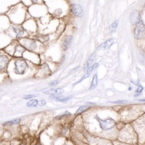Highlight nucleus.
<instances>
[{
	"instance_id": "nucleus-1",
	"label": "nucleus",
	"mask_w": 145,
	"mask_h": 145,
	"mask_svg": "<svg viewBox=\"0 0 145 145\" xmlns=\"http://www.w3.org/2000/svg\"><path fill=\"white\" fill-rule=\"evenodd\" d=\"M30 69L28 60L23 58H12L8 65L7 73L10 81L22 79Z\"/></svg>"
},
{
	"instance_id": "nucleus-2",
	"label": "nucleus",
	"mask_w": 145,
	"mask_h": 145,
	"mask_svg": "<svg viewBox=\"0 0 145 145\" xmlns=\"http://www.w3.org/2000/svg\"><path fill=\"white\" fill-rule=\"evenodd\" d=\"M5 14L12 24L22 25L26 20L31 18L28 11V7L19 2L12 6Z\"/></svg>"
},
{
	"instance_id": "nucleus-3",
	"label": "nucleus",
	"mask_w": 145,
	"mask_h": 145,
	"mask_svg": "<svg viewBox=\"0 0 145 145\" xmlns=\"http://www.w3.org/2000/svg\"><path fill=\"white\" fill-rule=\"evenodd\" d=\"M3 50L12 58H23L25 48L20 43L18 40H14Z\"/></svg>"
},
{
	"instance_id": "nucleus-4",
	"label": "nucleus",
	"mask_w": 145,
	"mask_h": 145,
	"mask_svg": "<svg viewBox=\"0 0 145 145\" xmlns=\"http://www.w3.org/2000/svg\"><path fill=\"white\" fill-rule=\"evenodd\" d=\"M5 32L12 40H19L22 38L29 36L22 25L11 24L10 27Z\"/></svg>"
},
{
	"instance_id": "nucleus-5",
	"label": "nucleus",
	"mask_w": 145,
	"mask_h": 145,
	"mask_svg": "<svg viewBox=\"0 0 145 145\" xmlns=\"http://www.w3.org/2000/svg\"><path fill=\"white\" fill-rule=\"evenodd\" d=\"M122 131V142L127 144H138L137 133L131 124H127L121 129Z\"/></svg>"
},
{
	"instance_id": "nucleus-6",
	"label": "nucleus",
	"mask_w": 145,
	"mask_h": 145,
	"mask_svg": "<svg viewBox=\"0 0 145 145\" xmlns=\"http://www.w3.org/2000/svg\"><path fill=\"white\" fill-rule=\"evenodd\" d=\"M18 41L29 52L34 53L37 49V42L35 38H31L29 36H28Z\"/></svg>"
},
{
	"instance_id": "nucleus-7",
	"label": "nucleus",
	"mask_w": 145,
	"mask_h": 145,
	"mask_svg": "<svg viewBox=\"0 0 145 145\" xmlns=\"http://www.w3.org/2000/svg\"><path fill=\"white\" fill-rule=\"evenodd\" d=\"M12 58L3 49L0 50V72H7L8 65Z\"/></svg>"
},
{
	"instance_id": "nucleus-8",
	"label": "nucleus",
	"mask_w": 145,
	"mask_h": 145,
	"mask_svg": "<svg viewBox=\"0 0 145 145\" xmlns=\"http://www.w3.org/2000/svg\"><path fill=\"white\" fill-rule=\"evenodd\" d=\"M96 118L99 121L101 128L105 131H107L112 129L117 125L116 121L112 118H108L105 120H102L99 118V116H97Z\"/></svg>"
},
{
	"instance_id": "nucleus-9",
	"label": "nucleus",
	"mask_w": 145,
	"mask_h": 145,
	"mask_svg": "<svg viewBox=\"0 0 145 145\" xmlns=\"http://www.w3.org/2000/svg\"><path fill=\"white\" fill-rule=\"evenodd\" d=\"M20 0H0V14H5L9 8Z\"/></svg>"
},
{
	"instance_id": "nucleus-10",
	"label": "nucleus",
	"mask_w": 145,
	"mask_h": 145,
	"mask_svg": "<svg viewBox=\"0 0 145 145\" xmlns=\"http://www.w3.org/2000/svg\"><path fill=\"white\" fill-rule=\"evenodd\" d=\"M37 23L35 20L34 18H31L26 20L22 24V25L24 29L29 34L33 33L36 29L37 26Z\"/></svg>"
},
{
	"instance_id": "nucleus-11",
	"label": "nucleus",
	"mask_w": 145,
	"mask_h": 145,
	"mask_svg": "<svg viewBox=\"0 0 145 145\" xmlns=\"http://www.w3.org/2000/svg\"><path fill=\"white\" fill-rule=\"evenodd\" d=\"M11 24L6 14H0V32H5L10 27Z\"/></svg>"
},
{
	"instance_id": "nucleus-12",
	"label": "nucleus",
	"mask_w": 145,
	"mask_h": 145,
	"mask_svg": "<svg viewBox=\"0 0 145 145\" xmlns=\"http://www.w3.org/2000/svg\"><path fill=\"white\" fill-rule=\"evenodd\" d=\"M145 33V27L144 24L140 22L136 25L135 29L134 36L137 40H140L144 37Z\"/></svg>"
},
{
	"instance_id": "nucleus-13",
	"label": "nucleus",
	"mask_w": 145,
	"mask_h": 145,
	"mask_svg": "<svg viewBox=\"0 0 145 145\" xmlns=\"http://www.w3.org/2000/svg\"><path fill=\"white\" fill-rule=\"evenodd\" d=\"M70 10L74 16L78 18H82L83 16V10L82 7L76 3L71 5Z\"/></svg>"
},
{
	"instance_id": "nucleus-14",
	"label": "nucleus",
	"mask_w": 145,
	"mask_h": 145,
	"mask_svg": "<svg viewBox=\"0 0 145 145\" xmlns=\"http://www.w3.org/2000/svg\"><path fill=\"white\" fill-rule=\"evenodd\" d=\"M12 40L5 32H0V50L4 49Z\"/></svg>"
},
{
	"instance_id": "nucleus-15",
	"label": "nucleus",
	"mask_w": 145,
	"mask_h": 145,
	"mask_svg": "<svg viewBox=\"0 0 145 145\" xmlns=\"http://www.w3.org/2000/svg\"><path fill=\"white\" fill-rule=\"evenodd\" d=\"M140 14L139 12L137 10L134 11L131 13L129 16V20L130 22L133 25H137L140 22Z\"/></svg>"
},
{
	"instance_id": "nucleus-16",
	"label": "nucleus",
	"mask_w": 145,
	"mask_h": 145,
	"mask_svg": "<svg viewBox=\"0 0 145 145\" xmlns=\"http://www.w3.org/2000/svg\"><path fill=\"white\" fill-rule=\"evenodd\" d=\"M96 57V54L95 52H94L88 58L87 61H86V63H85V65H84V71H87L93 65V63L94 62L95 60Z\"/></svg>"
},
{
	"instance_id": "nucleus-17",
	"label": "nucleus",
	"mask_w": 145,
	"mask_h": 145,
	"mask_svg": "<svg viewBox=\"0 0 145 145\" xmlns=\"http://www.w3.org/2000/svg\"><path fill=\"white\" fill-rule=\"evenodd\" d=\"M114 42V40L113 38L108 39L104 43H102L98 48L99 50H106L110 48Z\"/></svg>"
},
{
	"instance_id": "nucleus-18",
	"label": "nucleus",
	"mask_w": 145,
	"mask_h": 145,
	"mask_svg": "<svg viewBox=\"0 0 145 145\" xmlns=\"http://www.w3.org/2000/svg\"><path fill=\"white\" fill-rule=\"evenodd\" d=\"M64 90L62 88H52L43 92L44 94L49 95H57L63 93Z\"/></svg>"
},
{
	"instance_id": "nucleus-19",
	"label": "nucleus",
	"mask_w": 145,
	"mask_h": 145,
	"mask_svg": "<svg viewBox=\"0 0 145 145\" xmlns=\"http://www.w3.org/2000/svg\"><path fill=\"white\" fill-rule=\"evenodd\" d=\"M73 37L71 36L67 35L64 38L63 43V48L64 51H66L72 43Z\"/></svg>"
},
{
	"instance_id": "nucleus-20",
	"label": "nucleus",
	"mask_w": 145,
	"mask_h": 145,
	"mask_svg": "<svg viewBox=\"0 0 145 145\" xmlns=\"http://www.w3.org/2000/svg\"><path fill=\"white\" fill-rule=\"evenodd\" d=\"M20 2L29 7L33 4H40V0H20Z\"/></svg>"
},
{
	"instance_id": "nucleus-21",
	"label": "nucleus",
	"mask_w": 145,
	"mask_h": 145,
	"mask_svg": "<svg viewBox=\"0 0 145 145\" xmlns=\"http://www.w3.org/2000/svg\"><path fill=\"white\" fill-rule=\"evenodd\" d=\"M52 96L53 99H55L58 101H61V102H65L68 101L72 97V95H69L66 97H65L64 96H62V95H56V96Z\"/></svg>"
},
{
	"instance_id": "nucleus-22",
	"label": "nucleus",
	"mask_w": 145,
	"mask_h": 145,
	"mask_svg": "<svg viewBox=\"0 0 145 145\" xmlns=\"http://www.w3.org/2000/svg\"><path fill=\"white\" fill-rule=\"evenodd\" d=\"M21 118H17V119H14V120H11V121H8L5 122L3 123V126H12L13 125H16L18 124L21 121Z\"/></svg>"
},
{
	"instance_id": "nucleus-23",
	"label": "nucleus",
	"mask_w": 145,
	"mask_h": 145,
	"mask_svg": "<svg viewBox=\"0 0 145 145\" xmlns=\"http://www.w3.org/2000/svg\"><path fill=\"white\" fill-rule=\"evenodd\" d=\"M8 81H10L7 72H0V84L4 83Z\"/></svg>"
},
{
	"instance_id": "nucleus-24",
	"label": "nucleus",
	"mask_w": 145,
	"mask_h": 145,
	"mask_svg": "<svg viewBox=\"0 0 145 145\" xmlns=\"http://www.w3.org/2000/svg\"><path fill=\"white\" fill-rule=\"evenodd\" d=\"M38 104V101L36 99H32L30 100L26 103V106L28 107L32 108V107H35L37 106Z\"/></svg>"
},
{
	"instance_id": "nucleus-25",
	"label": "nucleus",
	"mask_w": 145,
	"mask_h": 145,
	"mask_svg": "<svg viewBox=\"0 0 145 145\" xmlns=\"http://www.w3.org/2000/svg\"><path fill=\"white\" fill-rule=\"evenodd\" d=\"M35 39L41 42H45L48 41L49 40V37L47 35L36 36Z\"/></svg>"
},
{
	"instance_id": "nucleus-26",
	"label": "nucleus",
	"mask_w": 145,
	"mask_h": 145,
	"mask_svg": "<svg viewBox=\"0 0 145 145\" xmlns=\"http://www.w3.org/2000/svg\"><path fill=\"white\" fill-rule=\"evenodd\" d=\"M98 82V76L96 74L94 75L93 78V80H92V82H91V85H90L89 89H93L95 88L97 86Z\"/></svg>"
},
{
	"instance_id": "nucleus-27",
	"label": "nucleus",
	"mask_w": 145,
	"mask_h": 145,
	"mask_svg": "<svg viewBox=\"0 0 145 145\" xmlns=\"http://www.w3.org/2000/svg\"><path fill=\"white\" fill-rule=\"evenodd\" d=\"M90 106H82L79 107V108L78 109L76 114H81V113H83L86 111L88 110L89 109H90Z\"/></svg>"
},
{
	"instance_id": "nucleus-28",
	"label": "nucleus",
	"mask_w": 145,
	"mask_h": 145,
	"mask_svg": "<svg viewBox=\"0 0 145 145\" xmlns=\"http://www.w3.org/2000/svg\"><path fill=\"white\" fill-rule=\"evenodd\" d=\"M118 20H116L109 27V30L111 32H114L116 30V28H117L118 25Z\"/></svg>"
},
{
	"instance_id": "nucleus-29",
	"label": "nucleus",
	"mask_w": 145,
	"mask_h": 145,
	"mask_svg": "<svg viewBox=\"0 0 145 145\" xmlns=\"http://www.w3.org/2000/svg\"><path fill=\"white\" fill-rule=\"evenodd\" d=\"M99 65L98 63H95L93 64L88 69L87 71V72L90 73L91 72L93 71H94L96 69H97L98 67H99Z\"/></svg>"
},
{
	"instance_id": "nucleus-30",
	"label": "nucleus",
	"mask_w": 145,
	"mask_h": 145,
	"mask_svg": "<svg viewBox=\"0 0 145 145\" xmlns=\"http://www.w3.org/2000/svg\"><path fill=\"white\" fill-rule=\"evenodd\" d=\"M39 95L38 94L27 95H25L23 96V99L25 100H29L35 98V97H38Z\"/></svg>"
},
{
	"instance_id": "nucleus-31",
	"label": "nucleus",
	"mask_w": 145,
	"mask_h": 145,
	"mask_svg": "<svg viewBox=\"0 0 145 145\" xmlns=\"http://www.w3.org/2000/svg\"><path fill=\"white\" fill-rule=\"evenodd\" d=\"M71 115V114L68 111H66L64 113H63L62 115L57 116H56V117H55V118H56V119H61V118H62L64 117H65L66 116H70V115Z\"/></svg>"
},
{
	"instance_id": "nucleus-32",
	"label": "nucleus",
	"mask_w": 145,
	"mask_h": 145,
	"mask_svg": "<svg viewBox=\"0 0 145 145\" xmlns=\"http://www.w3.org/2000/svg\"><path fill=\"white\" fill-rule=\"evenodd\" d=\"M90 76V73H88V72H87V73H86L85 75H84V76H83L81 78V79H80V80H79V81H78L77 82H76V83H75V84H78L79 83L81 82H82V80H84L85 78H87L89 77V76Z\"/></svg>"
},
{
	"instance_id": "nucleus-33",
	"label": "nucleus",
	"mask_w": 145,
	"mask_h": 145,
	"mask_svg": "<svg viewBox=\"0 0 145 145\" xmlns=\"http://www.w3.org/2000/svg\"><path fill=\"white\" fill-rule=\"evenodd\" d=\"M127 101L125 100H119L116 101H109L110 103H112V104H124L127 103Z\"/></svg>"
},
{
	"instance_id": "nucleus-34",
	"label": "nucleus",
	"mask_w": 145,
	"mask_h": 145,
	"mask_svg": "<svg viewBox=\"0 0 145 145\" xmlns=\"http://www.w3.org/2000/svg\"><path fill=\"white\" fill-rule=\"evenodd\" d=\"M46 104V102L44 99H42L38 101V105L40 106H44Z\"/></svg>"
},
{
	"instance_id": "nucleus-35",
	"label": "nucleus",
	"mask_w": 145,
	"mask_h": 145,
	"mask_svg": "<svg viewBox=\"0 0 145 145\" xmlns=\"http://www.w3.org/2000/svg\"><path fill=\"white\" fill-rule=\"evenodd\" d=\"M59 83V80H55V81H53V82H50V83L49 84V85L51 86H54V85H56L57 84Z\"/></svg>"
},
{
	"instance_id": "nucleus-36",
	"label": "nucleus",
	"mask_w": 145,
	"mask_h": 145,
	"mask_svg": "<svg viewBox=\"0 0 145 145\" xmlns=\"http://www.w3.org/2000/svg\"><path fill=\"white\" fill-rule=\"evenodd\" d=\"M143 89H144V88L142 86H140L137 89V90H136L135 92L137 93H141L142 91H143Z\"/></svg>"
},
{
	"instance_id": "nucleus-37",
	"label": "nucleus",
	"mask_w": 145,
	"mask_h": 145,
	"mask_svg": "<svg viewBox=\"0 0 145 145\" xmlns=\"http://www.w3.org/2000/svg\"><path fill=\"white\" fill-rule=\"evenodd\" d=\"M86 104H87V105H92V106L96 105V103H94V102H86Z\"/></svg>"
},
{
	"instance_id": "nucleus-38",
	"label": "nucleus",
	"mask_w": 145,
	"mask_h": 145,
	"mask_svg": "<svg viewBox=\"0 0 145 145\" xmlns=\"http://www.w3.org/2000/svg\"><path fill=\"white\" fill-rule=\"evenodd\" d=\"M139 101H145V99H143L139 100Z\"/></svg>"
},
{
	"instance_id": "nucleus-39",
	"label": "nucleus",
	"mask_w": 145,
	"mask_h": 145,
	"mask_svg": "<svg viewBox=\"0 0 145 145\" xmlns=\"http://www.w3.org/2000/svg\"><path fill=\"white\" fill-rule=\"evenodd\" d=\"M133 88H132V87H130V88H129V90H131L133 89Z\"/></svg>"
},
{
	"instance_id": "nucleus-40",
	"label": "nucleus",
	"mask_w": 145,
	"mask_h": 145,
	"mask_svg": "<svg viewBox=\"0 0 145 145\" xmlns=\"http://www.w3.org/2000/svg\"><path fill=\"white\" fill-rule=\"evenodd\" d=\"M144 145H145V144H144Z\"/></svg>"
}]
</instances>
